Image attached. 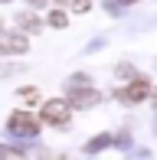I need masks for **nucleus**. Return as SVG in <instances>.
<instances>
[{
	"mask_svg": "<svg viewBox=\"0 0 157 160\" xmlns=\"http://www.w3.org/2000/svg\"><path fill=\"white\" fill-rule=\"evenodd\" d=\"M69 118H72V105H69L66 98L46 101V105H43V111H39V121H43V124H53V128L69 124Z\"/></svg>",
	"mask_w": 157,
	"mask_h": 160,
	"instance_id": "obj_1",
	"label": "nucleus"
},
{
	"mask_svg": "<svg viewBox=\"0 0 157 160\" xmlns=\"http://www.w3.org/2000/svg\"><path fill=\"white\" fill-rule=\"evenodd\" d=\"M147 95H151V82H147V78H131L128 85H121V88H118V101H124V105L144 101Z\"/></svg>",
	"mask_w": 157,
	"mask_h": 160,
	"instance_id": "obj_2",
	"label": "nucleus"
},
{
	"mask_svg": "<svg viewBox=\"0 0 157 160\" xmlns=\"http://www.w3.org/2000/svg\"><path fill=\"white\" fill-rule=\"evenodd\" d=\"M69 105L72 108H89L95 101H102V92L98 88H89V85H69Z\"/></svg>",
	"mask_w": 157,
	"mask_h": 160,
	"instance_id": "obj_3",
	"label": "nucleus"
},
{
	"mask_svg": "<svg viewBox=\"0 0 157 160\" xmlns=\"http://www.w3.org/2000/svg\"><path fill=\"white\" fill-rule=\"evenodd\" d=\"M7 128H10L13 134H36V131H39V121L33 118L30 111H13L10 121H7Z\"/></svg>",
	"mask_w": 157,
	"mask_h": 160,
	"instance_id": "obj_4",
	"label": "nucleus"
},
{
	"mask_svg": "<svg viewBox=\"0 0 157 160\" xmlns=\"http://www.w3.org/2000/svg\"><path fill=\"white\" fill-rule=\"evenodd\" d=\"M26 36L20 33H10V36H0V52H26Z\"/></svg>",
	"mask_w": 157,
	"mask_h": 160,
	"instance_id": "obj_5",
	"label": "nucleus"
},
{
	"mask_svg": "<svg viewBox=\"0 0 157 160\" xmlns=\"http://www.w3.org/2000/svg\"><path fill=\"white\" fill-rule=\"evenodd\" d=\"M17 23H20V30H30V33H36V30H39V20L33 17V13H20Z\"/></svg>",
	"mask_w": 157,
	"mask_h": 160,
	"instance_id": "obj_6",
	"label": "nucleus"
},
{
	"mask_svg": "<svg viewBox=\"0 0 157 160\" xmlns=\"http://www.w3.org/2000/svg\"><path fill=\"white\" fill-rule=\"evenodd\" d=\"M53 3H59V7H69V10H78V13L92 10V0H53Z\"/></svg>",
	"mask_w": 157,
	"mask_h": 160,
	"instance_id": "obj_7",
	"label": "nucleus"
},
{
	"mask_svg": "<svg viewBox=\"0 0 157 160\" xmlns=\"http://www.w3.org/2000/svg\"><path fill=\"white\" fill-rule=\"evenodd\" d=\"M0 160H26L20 150H13V147H0Z\"/></svg>",
	"mask_w": 157,
	"mask_h": 160,
	"instance_id": "obj_8",
	"label": "nucleus"
},
{
	"mask_svg": "<svg viewBox=\"0 0 157 160\" xmlns=\"http://www.w3.org/2000/svg\"><path fill=\"white\" fill-rule=\"evenodd\" d=\"M49 23H53V26H66V13H62V10H53V13H49Z\"/></svg>",
	"mask_w": 157,
	"mask_h": 160,
	"instance_id": "obj_9",
	"label": "nucleus"
},
{
	"mask_svg": "<svg viewBox=\"0 0 157 160\" xmlns=\"http://www.w3.org/2000/svg\"><path fill=\"white\" fill-rule=\"evenodd\" d=\"M20 98L23 101H36L39 95H36V88H20Z\"/></svg>",
	"mask_w": 157,
	"mask_h": 160,
	"instance_id": "obj_10",
	"label": "nucleus"
},
{
	"mask_svg": "<svg viewBox=\"0 0 157 160\" xmlns=\"http://www.w3.org/2000/svg\"><path fill=\"white\" fill-rule=\"evenodd\" d=\"M118 3H138V0H118Z\"/></svg>",
	"mask_w": 157,
	"mask_h": 160,
	"instance_id": "obj_11",
	"label": "nucleus"
}]
</instances>
